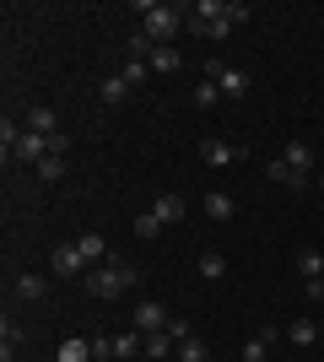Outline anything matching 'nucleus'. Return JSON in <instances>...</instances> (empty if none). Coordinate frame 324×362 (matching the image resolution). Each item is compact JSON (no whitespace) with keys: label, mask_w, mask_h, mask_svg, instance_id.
<instances>
[{"label":"nucleus","mask_w":324,"mask_h":362,"mask_svg":"<svg viewBox=\"0 0 324 362\" xmlns=\"http://www.w3.org/2000/svg\"><path fill=\"white\" fill-rule=\"evenodd\" d=\"M38 179H49V184H60V179H65V151H49L44 163H38Z\"/></svg>","instance_id":"b1692460"},{"label":"nucleus","mask_w":324,"mask_h":362,"mask_svg":"<svg viewBox=\"0 0 324 362\" xmlns=\"http://www.w3.org/2000/svg\"><path fill=\"white\" fill-rule=\"evenodd\" d=\"M124 81H130V87H136V81H146V76H152V65H146V60H124Z\"/></svg>","instance_id":"c85d7f7f"},{"label":"nucleus","mask_w":324,"mask_h":362,"mask_svg":"<svg viewBox=\"0 0 324 362\" xmlns=\"http://www.w3.org/2000/svg\"><path fill=\"white\" fill-rule=\"evenodd\" d=\"M103 357H114V341H108V335H92V362H103Z\"/></svg>","instance_id":"c756f323"},{"label":"nucleus","mask_w":324,"mask_h":362,"mask_svg":"<svg viewBox=\"0 0 324 362\" xmlns=\"http://www.w3.org/2000/svg\"><path fill=\"white\" fill-rule=\"evenodd\" d=\"M238 157H244V146H232V141H222V136L200 141V163H205V168H232Z\"/></svg>","instance_id":"20e7f679"},{"label":"nucleus","mask_w":324,"mask_h":362,"mask_svg":"<svg viewBox=\"0 0 324 362\" xmlns=\"http://www.w3.org/2000/svg\"><path fill=\"white\" fill-rule=\"evenodd\" d=\"M270 341H276V330H260L244 341V362H270Z\"/></svg>","instance_id":"ddd939ff"},{"label":"nucleus","mask_w":324,"mask_h":362,"mask_svg":"<svg viewBox=\"0 0 324 362\" xmlns=\"http://www.w3.org/2000/svg\"><path fill=\"white\" fill-rule=\"evenodd\" d=\"M303 287H308V298H313V303H324V276H319V281H303Z\"/></svg>","instance_id":"2f4dec72"},{"label":"nucleus","mask_w":324,"mask_h":362,"mask_svg":"<svg viewBox=\"0 0 324 362\" xmlns=\"http://www.w3.org/2000/svg\"><path fill=\"white\" fill-rule=\"evenodd\" d=\"M54 276H87V259L76 243H54Z\"/></svg>","instance_id":"0eeeda50"},{"label":"nucleus","mask_w":324,"mask_h":362,"mask_svg":"<svg viewBox=\"0 0 324 362\" xmlns=\"http://www.w3.org/2000/svg\"><path fill=\"white\" fill-rule=\"evenodd\" d=\"M140 351H146V335H140V330H124V335H114V357H119V362L140 357Z\"/></svg>","instance_id":"f8f14e48"},{"label":"nucleus","mask_w":324,"mask_h":362,"mask_svg":"<svg viewBox=\"0 0 324 362\" xmlns=\"http://www.w3.org/2000/svg\"><path fill=\"white\" fill-rule=\"evenodd\" d=\"M54 362H92V341H81V335H71V341L60 346V357H54Z\"/></svg>","instance_id":"aec40b11"},{"label":"nucleus","mask_w":324,"mask_h":362,"mask_svg":"<svg viewBox=\"0 0 324 362\" xmlns=\"http://www.w3.org/2000/svg\"><path fill=\"white\" fill-rule=\"evenodd\" d=\"M162 227H168V222H162L157 211H140V216H136V233H140V238H157Z\"/></svg>","instance_id":"cd10ccee"},{"label":"nucleus","mask_w":324,"mask_h":362,"mask_svg":"<svg viewBox=\"0 0 324 362\" xmlns=\"http://www.w3.org/2000/svg\"><path fill=\"white\" fill-rule=\"evenodd\" d=\"M265 179L281 184V189H308V173H297L287 157H270V163H265Z\"/></svg>","instance_id":"423d86ee"},{"label":"nucleus","mask_w":324,"mask_h":362,"mask_svg":"<svg viewBox=\"0 0 324 362\" xmlns=\"http://www.w3.org/2000/svg\"><path fill=\"white\" fill-rule=\"evenodd\" d=\"M152 211L162 216V222H184V195H173V189H162V195L152 200Z\"/></svg>","instance_id":"9d476101"},{"label":"nucleus","mask_w":324,"mask_h":362,"mask_svg":"<svg viewBox=\"0 0 324 362\" xmlns=\"http://www.w3.org/2000/svg\"><path fill=\"white\" fill-rule=\"evenodd\" d=\"M146 65H152L157 76H168V71H179V49H173V44H157V49H152V60H146Z\"/></svg>","instance_id":"6ab92c4d"},{"label":"nucleus","mask_w":324,"mask_h":362,"mask_svg":"<svg viewBox=\"0 0 324 362\" xmlns=\"http://www.w3.org/2000/svg\"><path fill=\"white\" fill-rule=\"evenodd\" d=\"M205 216H211V222H232V216H238V200L211 189V195H205Z\"/></svg>","instance_id":"6e6552de"},{"label":"nucleus","mask_w":324,"mask_h":362,"mask_svg":"<svg viewBox=\"0 0 324 362\" xmlns=\"http://www.w3.org/2000/svg\"><path fill=\"white\" fill-rule=\"evenodd\" d=\"M168 335H173V341H189L195 330H189V319H168Z\"/></svg>","instance_id":"7c9ffc66"},{"label":"nucleus","mask_w":324,"mask_h":362,"mask_svg":"<svg viewBox=\"0 0 324 362\" xmlns=\"http://www.w3.org/2000/svg\"><path fill=\"white\" fill-rule=\"evenodd\" d=\"M130 319H136V330H140V335H157V330H168V319H173V314H168L157 298H140V308H136Z\"/></svg>","instance_id":"7ed1b4c3"},{"label":"nucleus","mask_w":324,"mask_h":362,"mask_svg":"<svg viewBox=\"0 0 324 362\" xmlns=\"http://www.w3.org/2000/svg\"><path fill=\"white\" fill-rule=\"evenodd\" d=\"M136 11H140V33L152 44H173L179 28H189V11L184 6H168V0H136Z\"/></svg>","instance_id":"f257e3e1"},{"label":"nucleus","mask_w":324,"mask_h":362,"mask_svg":"<svg viewBox=\"0 0 324 362\" xmlns=\"http://www.w3.org/2000/svg\"><path fill=\"white\" fill-rule=\"evenodd\" d=\"M297 271H303V281H319L324 276V255L319 249H297Z\"/></svg>","instance_id":"f3484780"},{"label":"nucleus","mask_w":324,"mask_h":362,"mask_svg":"<svg viewBox=\"0 0 324 362\" xmlns=\"http://www.w3.org/2000/svg\"><path fill=\"white\" fill-rule=\"evenodd\" d=\"M76 249H81V259H87V265H103V238H97V233H81Z\"/></svg>","instance_id":"393cba45"},{"label":"nucleus","mask_w":324,"mask_h":362,"mask_svg":"<svg viewBox=\"0 0 324 362\" xmlns=\"http://www.w3.org/2000/svg\"><path fill=\"white\" fill-rule=\"evenodd\" d=\"M22 130H28V124H16L11 114L0 119V157H6V163H11V157H16V141H22Z\"/></svg>","instance_id":"4468645a"},{"label":"nucleus","mask_w":324,"mask_h":362,"mask_svg":"<svg viewBox=\"0 0 324 362\" xmlns=\"http://www.w3.org/2000/svg\"><path fill=\"white\" fill-rule=\"evenodd\" d=\"M124 98H130V81H124V76H108V81H103V103H108V108H119Z\"/></svg>","instance_id":"5701e85b"},{"label":"nucleus","mask_w":324,"mask_h":362,"mask_svg":"<svg viewBox=\"0 0 324 362\" xmlns=\"http://www.w3.org/2000/svg\"><path fill=\"white\" fill-rule=\"evenodd\" d=\"M200 276L205 281H222V276H227V255H222V249H205L200 255Z\"/></svg>","instance_id":"a211bd4d"},{"label":"nucleus","mask_w":324,"mask_h":362,"mask_svg":"<svg viewBox=\"0 0 324 362\" xmlns=\"http://www.w3.org/2000/svg\"><path fill=\"white\" fill-rule=\"evenodd\" d=\"M11 287H16V298H22V303H44L49 281H44V276H28V271H22V276L11 281Z\"/></svg>","instance_id":"9b49d317"},{"label":"nucleus","mask_w":324,"mask_h":362,"mask_svg":"<svg viewBox=\"0 0 324 362\" xmlns=\"http://www.w3.org/2000/svg\"><path fill=\"white\" fill-rule=\"evenodd\" d=\"M173 362H205V341H200V335L179 341V346H173Z\"/></svg>","instance_id":"412c9836"},{"label":"nucleus","mask_w":324,"mask_h":362,"mask_svg":"<svg viewBox=\"0 0 324 362\" xmlns=\"http://www.w3.org/2000/svg\"><path fill=\"white\" fill-rule=\"evenodd\" d=\"M28 130H38V136H60L54 108H49V103H32V108H28Z\"/></svg>","instance_id":"1a4fd4ad"},{"label":"nucleus","mask_w":324,"mask_h":362,"mask_svg":"<svg viewBox=\"0 0 324 362\" xmlns=\"http://www.w3.org/2000/svg\"><path fill=\"white\" fill-rule=\"evenodd\" d=\"M173 346H179V341H173L168 330H157V335H146V357H173Z\"/></svg>","instance_id":"a878e982"},{"label":"nucleus","mask_w":324,"mask_h":362,"mask_svg":"<svg viewBox=\"0 0 324 362\" xmlns=\"http://www.w3.org/2000/svg\"><path fill=\"white\" fill-rule=\"evenodd\" d=\"M130 281H136V271L130 265H92L87 271V287H92V298H119V292H130Z\"/></svg>","instance_id":"f03ea898"},{"label":"nucleus","mask_w":324,"mask_h":362,"mask_svg":"<svg viewBox=\"0 0 324 362\" xmlns=\"http://www.w3.org/2000/svg\"><path fill=\"white\" fill-rule=\"evenodd\" d=\"M319 195H324V173H319Z\"/></svg>","instance_id":"473e14b6"},{"label":"nucleus","mask_w":324,"mask_h":362,"mask_svg":"<svg viewBox=\"0 0 324 362\" xmlns=\"http://www.w3.org/2000/svg\"><path fill=\"white\" fill-rule=\"evenodd\" d=\"M216 103H222V87L200 76V87H195V108H216Z\"/></svg>","instance_id":"bb28decb"},{"label":"nucleus","mask_w":324,"mask_h":362,"mask_svg":"<svg viewBox=\"0 0 324 362\" xmlns=\"http://www.w3.org/2000/svg\"><path fill=\"white\" fill-rule=\"evenodd\" d=\"M281 157H287L297 173H308V168H313V146H308V141H287V146H281Z\"/></svg>","instance_id":"2eb2a0df"},{"label":"nucleus","mask_w":324,"mask_h":362,"mask_svg":"<svg viewBox=\"0 0 324 362\" xmlns=\"http://www.w3.org/2000/svg\"><path fill=\"white\" fill-rule=\"evenodd\" d=\"M287 341H292V346H313V341H319V325H313V319H292V325H287Z\"/></svg>","instance_id":"dca6fc26"},{"label":"nucleus","mask_w":324,"mask_h":362,"mask_svg":"<svg viewBox=\"0 0 324 362\" xmlns=\"http://www.w3.org/2000/svg\"><path fill=\"white\" fill-rule=\"evenodd\" d=\"M216 87H222V103H238V98H248V87H254V76L238 71V65H222V76H216Z\"/></svg>","instance_id":"39448f33"},{"label":"nucleus","mask_w":324,"mask_h":362,"mask_svg":"<svg viewBox=\"0 0 324 362\" xmlns=\"http://www.w3.org/2000/svg\"><path fill=\"white\" fill-rule=\"evenodd\" d=\"M16 346H22V325H11V319H6V325H0V362H11Z\"/></svg>","instance_id":"4be33fe9"}]
</instances>
